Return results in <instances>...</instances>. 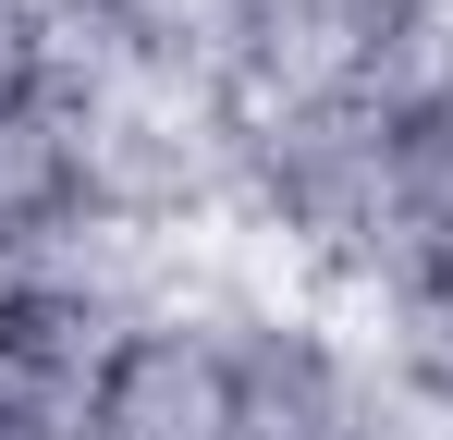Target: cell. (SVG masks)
I'll list each match as a JSON object with an SVG mask.
<instances>
[{"instance_id": "1", "label": "cell", "mask_w": 453, "mask_h": 440, "mask_svg": "<svg viewBox=\"0 0 453 440\" xmlns=\"http://www.w3.org/2000/svg\"><path fill=\"white\" fill-rule=\"evenodd\" d=\"M233 232L270 245L319 306L356 293L368 306L417 245H404V135L392 98H306V110H257L245 123V196Z\"/></svg>"}, {"instance_id": "2", "label": "cell", "mask_w": 453, "mask_h": 440, "mask_svg": "<svg viewBox=\"0 0 453 440\" xmlns=\"http://www.w3.org/2000/svg\"><path fill=\"white\" fill-rule=\"evenodd\" d=\"M233 440H441L392 379L368 330L319 293H245L233 306Z\"/></svg>"}, {"instance_id": "3", "label": "cell", "mask_w": 453, "mask_h": 440, "mask_svg": "<svg viewBox=\"0 0 453 440\" xmlns=\"http://www.w3.org/2000/svg\"><path fill=\"white\" fill-rule=\"evenodd\" d=\"M429 0H245L233 86L245 110H306V98H404L417 86Z\"/></svg>"}, {"instance_id": "4", "label": "cell", "mask_w": 453, "mask_h": 440, "mask_svg": "<svg viewBox=\"0 0 453 440\" xmlns=\"http://www.w3.org/2000/svg\"><path fill=\"white\" fill-rule=\"evenodd\" d=\"M233 306H245V282H196L148 318H123L86 440H233Z\"/></svg>"}, {"instance_id": "5", "label": "cell", "mask_w": 453, "mask_h": 440, "mask_svg": "<svg viewBox=\"0 0 453 440\" xmlns=\"http://www.w3.org/2000/svg\"><path fill=\"white\" fill-rule=\"evenodd\" d=\"M123 343V306L74 269H25L0 282V416L25 440H86L98 416V379Z\"/></svg>"}, {"instance_id": "6", "label": "cell", "mask_w": 453, "mask_h": 440, "mask_svg": "<svg viewBox=\"0 0 453 440\" xmlns=\"http://www.w3.org/2000/svg\"><path fill=\"white\" fill-rule=\"evenodd\" d=\"M86 220H98V171H86V123H74V98L0 110V282L50 269Z\"/></svg>"}, {"instance_id": "7", "label": "cell", "mask_w": 453, "mask_h": 440, "mask_svg": "<svg viewBox=\"0 0 453 440\" xmlns=\"http://www.w3.org/2000/svg\"><path fill=\"white\" fill-rule=\"evenodd\" d=\"M74 62H135V73H233L245 0H62Z\"/></svg>"}, {"instance_id": "8", "label": "cell", "mask_w": 453, "mask_h": 440, "mask_svg": "<svg viewBox=\"0 0 453 440\" xmlns=\"http://www.w3.org/2000/svg\"><path fill=\"white\" fill-rule=\"evenodd\" d=\"M368 355H380V379L429 416V429L453 440V257H404L392 282L368 293Z\"/></svg>"}, {"instance_id": "9", "label": "cell", "mask_w": 453, "mask_h": 440, "mask_svg": "<svg viewBox=\"0 0 453 440\" xmlns=\"http://www.w3.org/2000/svg\"><path fill=\"white\" fill-rule=\"evenodd\" d=\"M392 135H404V245L417 257H453V86L404 98Z\"/></svg>"}, {"instance_id": "10", "label": "cell", "mask_w": 453, "mask_h": 440, "mask_svg": "<svg viewBox=\"0 0 453 440\" xmlns=\"http://www.w3.org/2000/svg\"><path fill=\"white\" fill-rule=\"evenodd\" d=\"M74 37H62V0H0V110H37L62 98Z\"/></svg>"}]
</instances>
